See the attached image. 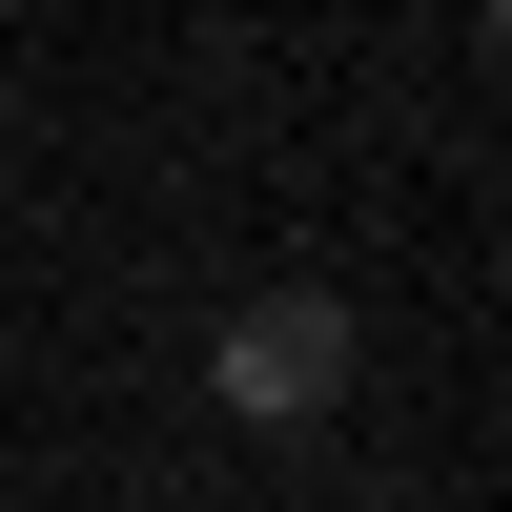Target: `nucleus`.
Returning <instances> with one entry per match:
<instances>
[{
    "label": "nucleus",
    "mask_w": 512,
    "mask_h": 512,
    "mask_svg": "<svg viewBox=\"0 0 512 512\" xmlns=\"http://www.w3.org/2000/svg\"><path fill=\"white\" fill-rule=\"evenodd\" d=\"M328 390H349V308L328 287H267L226 328V410H328Z\"/></svg>",
    "instance_id": "f257e3e1"
}]
</instances>
